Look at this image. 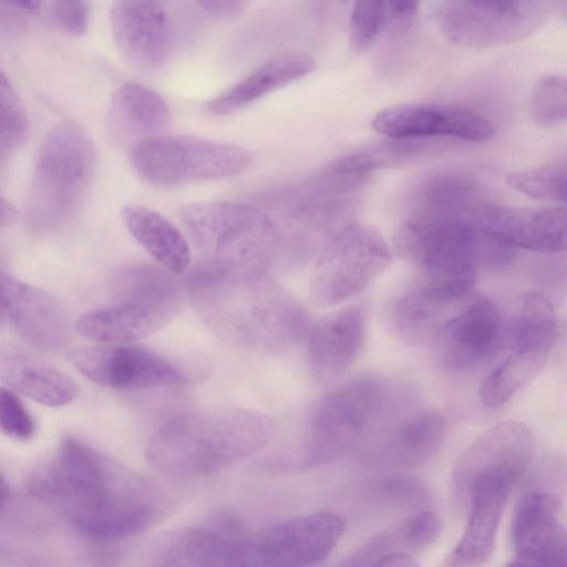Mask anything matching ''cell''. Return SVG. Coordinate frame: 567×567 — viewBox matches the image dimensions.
<instances>
[{"label":"cell","mask_w":567,"mask_h":567,"mask_svg":"<svg viewBox=\"0 0 567 567\" xmlns=\"http://www.w3.org/2000/svg\"><path fill=\"white\" fill-rule=\"evenodd\" d=\"M16 219L12 205L0 194V228L11 225Z\"/></svg>","instance_id":"60d3db41"},{"label":"cell","mask_w":567,"mask_h":567,"mask_svg":"<svg viewBox=\"0 0 567 567\" xmlns=\"http://www.w3.org/2000/svg\"><path fill=\"white\" fill-rule=\"evenodd\" d=\"M375 132L389 138L453 136L480 142L493 136V123L467 107L439 103H405L386 107L372 120Z\"/></svg>","instance_id":"9a60e30c"},{"label":"cell","mask_w":567,"mask_h":567,"mask_svg":"<svg viewBox=\"0 0 567 567\" xmlns=\"http://www.w3.org/2000/svg\"><path fill=\"white\" fill-rule=\"evenodd\" d=\"M315 60L303 52H286L259 64L238 82L215 96L207 110L214 115H228L265 95L309 74Z\"/></svg>","instance_id":"484cf974"},{"label":"cell","mask_w":567,"mask_h":567,"mask_svg":"<svg viewBox=\"0 0 567 567\" xmlns=\"http://www.w3.org/2000/svg\"><path fill=\"white\" fill-rule=\"evenodd\" d=\"M389 23L386 1L362 0L355 2L350 16L349 41L357 52L367 51Z\"/></svg>","instance_id":"d6a6232c"},{"label":"cell","mask_w":567,"mask_h":567,"mask_svg":"<svg viewBox=\"0 0 567 567\" xmlns=\"http://www.w3.org/2000/svg\"><path fill=\"white\" fill-rule=\"evenodd\" d=\"M365 336V317L358 306L341 308L311 326L308 362L319 382L341 377L359 357Z\"/></svg>","instance_id":"7402d4cb"},{"label":"cell","mask_w":567,"mask_h":567,"mask_svg":"<svg viewBox=\"0 0 567 567\" xmlns=\"http://www.w3.org/2000/svg\"><path fill=\"white\" fill-rule=\"evenodd\" d=\"M391 403L389 384L377 377L349 380L317 404L301 464L315 467L351 452L385 417Z\"/></svg>","instance_id":"52a82bcc"},{"label":"cell","mask_w":567,"mask_h":567,"mask_svg":"<svg viewBox=\"0 0 567 567\" xmlns=\"http://www.w3.org/2000/svg\"><path fill=\"white\" fill-rule=\"evenodd\" d=\"M130 162L148 184L173 186L237 175L248 166L250 154L235 144L163 134L133 146Z\"/></svg>","instance_id":"30bf717a"},{"label":"cell","mask_w":567,"mask_h":567,"mask_svg":"<svg viewBox=\"0 0 567 567\" xmlns=\"http://www.w3.org/2000/svg\"><path fill=\"white\" fill-rule=\"evenodd\" d=\"M96 166L94 143L76 122L54 125L41 143L31 179L27 220L35 231L65 224L84 202Z\"/></svg>","instance_id":"8992f818"},{"label":"cell","mask_w":567,"mask_h":567,"mask_svg":"<svg viewBox=\"0 0 567 567\" xmlns=\"http://www.w3.org/2000/svg\"><path fill=\"white\" fill-rule=\"evenodd\" d=\"M371 567H420L416 561L404 553L386 555L375 561Z\"/></svg>","instance_id":"ab89813d"},{"label":"cell","mask_w":567,"mask_h":567,"mask_svg":"<svg viewBox=\"0 0 567 567\" xmlns=\"http://www.w3.org/2000/svg\"><path fill=\"white\" fill-rule=\"evenodd\" d=\"M117 51L141 73L164 68L173 49V30L164 7L155 1H116L110 13Z\"/></svg>","instance_id":"5bb4252c"},{"label":"cell","mask_w":567,"mask_h":567,"mask_svg":"<svg viewBox=\"0 0 567 567\" xmlns=\"http://www.w3.org/2000/svg\"><path fill=\"white\" fill-rule=\"evenodd\" d=\"M40 6L39 1H0V32L4 34L22 32Z\"/></svg>","instance_id":"74e56055"},{"label":"cell","mask_w":567,"mask_h":567,"mask_svg":"<svg viewBox=\"0 0 567 567\" xmlns=\"http://www.w3.org/2000/svg\"><path fill=\"white\" fill-rule=\"evenodd\" d=\"M0 430L19 441L31 439L35 431L33 417L21 399L6 386H0Z\"/></svg>","instance_id":"e575fe53"},{"label":"cell","mask_w":567,"mask_h":567,"mask_svg":"<svg viewBox=\"0 0 567 567\" xmlns=\"http://www.w3.org/2000/svg\"><path fill=\"white\" fill-rule=\"evenodd\" d=\"M515 485V482L504 478H481L456 491L467 502L468 516L461 538L444 560V567H480L488 560Z\"/></svg>","instance_id":"e0dca14e"},{"label":"cell","mask_w":567,"mask_h":567,"mask_svg":"<svg viewBox=\"0 0 567 567\" xmlns=\"http://www.w3.org/2000/svg\"><path fill=\"white\" fill-rule=\"evenodd\" d=\"M51 14L64 31L82 35L87 31L90 21V4L85 1H54L51 3Z\"/></svg>","instance_id":"8d00e7d4"},{"label":"cell","mask_w":567,"mask_h":567,"mask_svg":"<svg viewBox=\"0 0 567 567\" xmlns=\"http://www.w3.org/2000/svg\"><path fill=\"white\" fill-rule=\"evenodd\" d=\"M512 540L518 558L526 564L566 560L558 497L544 489L524 495L514 515Z\"/></svg>","instance_id":"603a6c76"},{"label":"cell","mask_w":567,"mask_h":567,"mask_svg":"<svg viewBox=\"0 0 567 567\" xmlns=\"http://www.w3.org/2000/svg\"><path fill=\"white\" fill-rule=\"evenodd\" d=\"M551 1L440 2L435 21L442 34L467 48H492L518 42L535 33L549 18Z\"/></svg>","instance_id":"7c38bea8"},{"label":"cell","mask_w":567,"mask_h":567,"mask_svg":"<svg viewBox=\"0 0 567 567\" xmlns=\"http://www.w3.org/2000/svg\"><path fill=\"white\" fill-rule=\"evenodd\" d=\"M391 250L372 226L348 221L320 247L310 278L319 307L342 303L365 290L390 265Z\"/></svg>","instance_id":"9c48e42d"},{"label":"cell","mask_w":567,"mask_h":567,"mask_svg":"<svg viewBox=\"0 0 567 567\" xmlns=\"http://www.w3.org/2000/svg\"><path fill=\"white\" fill-rule=\"evenodd\" d=\"M10 497V487L6 478L0 474V509L6 505Z\"/></svg>","instance_id":"b9f144b4"},{"label":"cell","mask_w":567,"mask_h":567,"mask_svg":"<svg viewBox=\"0 0 567 567\" xmlns=\"http://www.w3.org/2000/svg\"><path fill=\"white\" fill-rule=\"evenodd\" d=\"M272 421L261 412L214 408L181 413L151 436L148 463L174 477H203L254 455L270 440Z\"/></svg>","instance_id":"277c9868"},{"label":"cell","mask_w":567,"mask_h":567,"mask_svg":"<svg viewBox=\"0 0 567 567\" xmlns=\"http://www.w3.org/2000/svg\"><path fill=\"white\" fill-rule=\"evenodd\" d=\"M0 380L30 399L60 406L79 394L78 384L64 372L21 351L0 346Z\"/></svg>","instance_id":"4316f807"},{"label":"cell","mask_w":567,"mask_h":567,"mask_svg":"<svg viewBox=\"0 0 567 567\" xmlns=\"http://www.w3.org/2000/svg\"><path fill=\"white\" fill-rule=\"evenodd\" d=\"M482 231L513 249L558 252L566 248V208H519L486 204L478 217Z\"/></svg>","instance_id":"d6986e66"},{"label":"cell","mask_w":567,"mask_h":567,"mask_svg":"<svg viewBox=\"0 0 567 567\" xmlns=\"http://www.w3.org/2000/svg\"><path fill=\"white\" fill-rule=\"evenodd\" d=\"M171 117L169 105L162 95L143 84L126 82L111 100L107 134L116 146L131 150L145 140L163 135Z\"/></svg>","instance_id":"d4e9b609"},{"label":"cell","mask_w":567,"mask_h":567,"mask_svg":"<svg viewBox=\"0 0 567 567\" xmlns=\"http://www.w3.org/2000/svg\"><path fill=\"white\" fill-rule=\"evenodd\" d=\"M197 4L202 10L216 19H233L239 16L248 2L237 0H206L199 1Z\"/></svg>","instance_id":"f35d334b"},{"label":"cell","mask_w":567,"mask_h":567,"mask_svg":"<svg viewBox=\"0 0 567 567\" xmlns=\"http://www.w3.org/2000/svg\"><path fill=\"white\" fill-rule=\"evenodd\" d=\"M505 567H527V566L522 559L517 558L516 560L512 561L511 564H508Z\"/></svg>","instance_id":"7bdbcfd3"},{"label":"cell","mask_w":567,"mask_h":567,"mask_svg":"<svg viewBox=\"0 0 567 567\" xmlns=\"http://www.w3.org/2000/svg\"><path fill=\"white\" fill-rule=\"evenodd\" d=\"M446 306L430 299L417 288L400 296L390 306L389 322L403 341L425 347L436 342L447 318H443Z\"/></svg>","instance_id":"f546056e"},{"label":"cell","mask_w":567,"mask_h":567,"mask_svg":"<svg viewBox=\"0 0 567 567\" xmlns=\"http://www.w3.org/2000/svg\"><path fill=\"white\" fill-rule=\"evenodd\" d=\"M343 519L330 511L287 518L234 543L230 567H315L338 545Z\"/></svg>","instance_id":"8fae6325"},{"label":"cell","mask_w":567,"mask_h":567,"mask_svg":"<svg viewBox=\"0 0 567 567\" xmlns=\"http://www.w3.org/2000/svg\"><path fill=\"white\" fill-rule=\"evenodd\" d=\"M3 323H4V316H3V311H2V307H1V301H0V330L3 327Z\"/></svg>","instance_id":"ee69618b"},{"label":"cell","mask_w":567,"mask_h":567,"mask_svg":"<svg viewBox=\"0 0 567 567\" xmlns=\"http://www.w3.org/2000/svg\"><path fill=\"white\" fill-rule=\"evenodd\" d=\"M181 219L203 256L199 265L233 276H262L275 261L280 234L268 215L239 203L184 206Z\"/></svg>","instance_id":"5b68a950"},{"label":"cell","mask_w":567,"mask_h":567,"mask_svg":"<svg viewBox=\"0 0 567 567\" xmlns=\"http://www.w3.org/2000/svg\"><path fill=\"white\" fill-rule=\"evenodd\" d=\"M393 243L402 258L419 267V289L442 305L471 292L480 260L504 261L512 251L486 236L474 216L422 208L398 227Z\"/></svg>","instance_id":"3957f363"},{"label":"cell","mask_w":567,"mask_h":567,"mask_svg":"<svg viewBox=\"0 0 567 567\" xmlns=\"http://www.w3.org/2000/svg\"><path fill=\"white\" fill-rule=\"evenodd\" d=\"M0 301L4 319L33 347L54 350L66 343L70 321L61 303L45 291L0 270Z\"/></svg>","instance_id":"ac0fdd59"},{"label":"cell","mask_w":567,"mask_h":567,"mask_svg":"<svg viewBox=\"0 0 567 567\" xmlns=\"http://www.w3.org/2000/svg\"><path fill=\"white\" fill-rule=\"evenodd\" d=\"M502 338V320L493 300L475 296L444 321L437 344L453 369L472 367L488 358Z\"/></svg>","instance_id":"44dd1931"},{"label":"cell","mask_w":567,"mask_h":567,"mask_svg":"<svg viewBox=\"0 0 567 567\" xmlns=\"http://www.w3.org/2000/svg\"><path fill=\"white\" fill-rule=\"evenodd\" d=\"M245 530L230 514L174 530L155 547L147 567H230L233 544Z\"/></svg>","instance_id":"ffe728a7"},{"label":"cell","mask_w":567,"mask_h":567,"mask_svg":"<svg viewBox=\"0 0 567 567\" xmlns=\"http://www.w3.org/2000/svg\"><path fill=\"white\" fill-rule=\"evenodd\" d=\"M532 109L535 120L542 125L564 122L567 115L566 79L558 74L539 79L533 91Z\"/></svg>","instance_id":"836d02e7"},{"label":"cell","mask_w":567,"mask_h":567,"mask_svg":"<svg viewBox=\"0 0 567 567\" xmlns=\"http://www.w3.org/2000/svg\"><path fill=\"white\" fill-rule=\"evenodd\" d=\"M28 118L24 106L0 65V159L24 141Z\"/></svg>","instance_id":"1f68e13d"},{"label":"cell","mask_w":567,"mask_h":567,"mask_svg":"<svg viewBox=\"0 0 567 567\" xmlns=\"http://www.w3.org/2000/svg\"><path fill=\"white\" fill-rule=\"evenodd\" d=\"M566 164L551 163L512 172L506 176V182L516 192L532 198L564 204L566 200Z\"/></svg>","instance_id":"4dcf8cb0"},{"label":"cell","mask_w":567,"mask_h":567,"mask_svg":"<svg viewBox=\"0 0 567 567\" xmlns=\"http://www.w3.org/2000/svg\"><path fill=\"white\" fill-rule=\"evenodd\" d=\"M556 331L557 320L550 301L539 292L523 295L509 321L505 355L481 384V401L485 406H502L540 372Z\"/></svg>","instance_id":"ba28073f"},{"label":"cell","mask_w":567,"mask_h":567,"mask_svg":"<svg viewBox=\"0 0 567 567\" xmlns=\"http://www.w3.org/2000/svg\"><path fill=\"white\" fill-rule=\"evenodd\" d=\"M71 359L87 379L114 389L179 386L188 382L179 367L159 353L133 343L76 349Z\"/></svg>","instance_id":"4fadbf2b"},{"label":"cell","mask_w":567,"mask_h":567,"mask_svg":"<svg viewBox=\"0 0 567 567\" xmlns=\"http://www.w3.org/2000/svg\"><path fill=\"white\" fill-rule=\"evenodd\" d=\"M185 290L205 324L245 350L284 353L311 328L303 306L267 275H224L197 264L186 276Z\"/></svg>","instance_id":"7a4b0ae2"},{"label":"cell","mask_w":567,"mask_h":567,"mask_svg":"<svg viewBox=\"0 0 567 567\" xmlns=\"http://www.w3.org/2000/svg\"><path fill=\"white\" fill-rule=\"evenodd\" d=\"M25 486L95 543L136 535L162 511L161 494L151 482L73 436L28 471Z\"/></svg>","instance_id":"6da1fadb"},{"label":"cell","mask_w":567,"mask_h":567,"mask_svg":"<svg viewBox=\"0 0 567 567\" xmlns=\"http://www.w3.org/2000/svg\"><path fill=\"white\" fill-rule=\"evenodd\" d=\"M374 489L386 502L405 506L421 503L426 497L425 487L406 476L384 477L375 483Z\"/></svg>","instance_id":"d590c367"},{"label":"cell","mask_w":567,"mask_h":567,"mask_svg":"<svg viewBox=\"0 0 567 567\" xmlns=\"http://www.w3.org/2000/svg\"><path fill=\"white\" fill-rule=\"evenodd\" d=\"M131 236L167 271L181 275L190 265V249L179 229L159 213L141 206L127 205L121 212Z\"/></svg>","instance_id":"83f0119b"},{"label":"cell","mask_w":567,"mask_h":567,"mask_svg":"<svg viewBox=\"0 0 567 567\" xmlns=\"http://www.w3.org/2000/svg\"><path fill=\"white\" fill-rule=\"evenodd\" d=\"M535 444L529 429L518 421H504L482 433L464 452L453 473L457 491L480 478L518 482L528 468Z\"/></svg>","instance_id":"2e32d148"},{"label":"cell","mask_w":567,"mask_h":567,"mask_svg":"<svg viewBox=\"0 0 567 567\" xmlns=\"http://www.w3.org/2000/svg\"><path fill=\"white\" fill-rule=\"evenodd\" d=\"M446 432V419L437 411H424L409 417L389 437L385 461L396 467L413 468L430 461Z\"/></svg>","instance_id":"f1b7e54d"},{"label":"cell","mask_w":567,"mask_h":567,"mask_svg":"<svg viewBox=\"0 0 567 567\" xmlns=\"http://www.w3.org/2000/svg\"><path fill=\"white\" fill-rule=\"evenodd\" d=\"M182 303L124 299L84 313L76 322L85 338L106 344H123L144 339L169 323Z\"/></svg>","instance_id":"cb8c5ba5"}]
</instances>
